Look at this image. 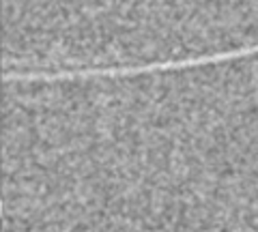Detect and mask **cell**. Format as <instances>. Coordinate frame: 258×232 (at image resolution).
Masks as SVG:
<instances>
[{
	"label": "cell",
	"mask_w": 258,
	"mask_h": 232,
	"mask_svg": "<svg viewBox=\"0 0 258 232\" xmlns=\"http://www.w3.org/2000/svg\"><path fill=\"white\" fill-rule=\"evenodd\" d=\"M0 215H2V205H0Z\"/></svg>",
	"instance_id": "cell-1"
}]
</instances>
